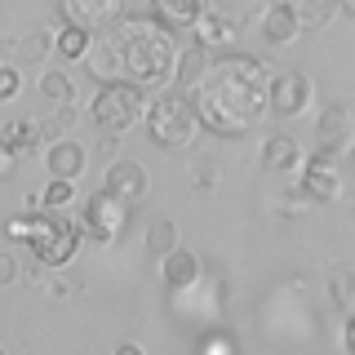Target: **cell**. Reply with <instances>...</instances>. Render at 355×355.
Listing matches in <instances>:
<instances>
[{
    "label": "cell",
    "mask_w": 355,
    "mask_h": 355,
    "mask_svg": "<svg viewBox=\"0 0 355 355\" xmlns=\"http://www.w3.org/2000/svg\"><path fill=\"white\" fill-rule=\"evenodd\" d=\"M18 89H22L18 71H14V67H0V103H9V98H18Z\"/></svg>",
    "instance_id": "f1b7e54d"
},
{
    "label": "cell",
    "mask_w": 355,
    "mask_h": 355,
    "mask_svg": "<svg viewBox=\"0 0 355 355\" xmlns=\"http://www.w3.org/2000/svg\"><path fill=\"white\" fill-rule=\"evenodd\" d=\"M160 280L173 288V293H187V288H196L200 284V258L191 249H169V253H160Z\"/></svg>",
    "instance_id": "7c38bea8"
},
{
    "label": "cell",
    "mask_w": 355,
    "mask_h": 355,
    "mask_svg": "<svg viewBox=\"0 0 355 355\" xmlns=\"http://www.w3.org/2000/svg\"><path fill=\"white\" fill-rule=\"evenodd\" d=\"M311 103H315V85L302 71H275L271 85H266V107L280 120H297Z\"/></svg>",
    "instance_id": "52a82bcc"
},
{
    "label": "cell",
    "mask_w": 355,
    "mask_h": 355,
    "mask_svg": "<svg viewBox=\"0 0 355 355\" xmlns=\"http://www.w3.org/2000/svg\"><path fill=\"white\" fill-rule=\"evenodd\" d=\"M151 14L169 31H191L209 14V0H151Z\"/></svg>",
    "instance_id": "2e32d148"
},
{
    "label": "cell",
    "mask_w": 355,
    "mask_h": 355,
    "mask_svg": "<svg viewBox=\"0 0 355 355\" xmlns=\"http://www.w3.org/2000/svg\"><path fill=\"white\" fill-rule=\"evenodd\" d=\"M218 160H209V155H200V160L191 164V178H196V187H200V191H209V187H214L218 182Z\"/></svg>",
    "instance_id": "83f0119b"
},
{
    "label": "cell",
    "mask_w": 355,
    "mask_h": 355,
    "mask_svg": "<svg viewBox=\"0 0 355 355\" xmlns=\"http://www.w3.org/2000/svg\"><path fill=\"white\" fill-rule=\"evenodd\" d=\"M338 5H342V9H347V14H355V0H338Z\"/></svg>",
    "instance_id": "e575fe53"
},
{
    "label": "cell",
    "mask_w": 355,
    "mask_h": 355,
    "mask_svg": "<svg viewBox=\"0 0 355 355\" xmlns=\"http://www.w3.org/2000/svg\"><path fill=\"white\" fill-rule=\"evenodd\" d=\"M40 98H49L53 107H71V98H76L71 76H67V71H44L40 76Z\"/></svg>",
    "instance_id": "7402d4cb"
},
{
    "label": "cell",
    "mask_w": 355,
    "mask_h": 355,
    "mask_svg": "<svg viewBox=\"0 0 355 355\" xmlns=\"http://www.w3.org/2000/svg\"><path fill=\"white\" fill-rule=\"evenodd\" d=\"M147 103H151L147 89L133 85L129 76H116V80H103L89 116H94V125L103 129L107 138H120V133H129L138 120H147Z\"/></svg>",
    "instance_id": "5b68a950"
},
{
    "label": "cell",
    "mask_w": 355,
    "mask_h": 355,
    "mask_svg": "<svg viewBox=\"0 0 355 355\" xmlns=\"http://www.w3.org/2000/svg\"><path fill=\"white\" fill-rule=\"evenodd\" d=\"M288 5H293V14L306 31V27H324L333 18V9H338V0H288Z\"/></svg>",
    "instance_id": "603a6c76"
},
{
    "label": "cell",
    "mask_w": 355,
    "mask_h": 355,
    "mask_svg": "<svg viewBox=\"0 0 355 355\" xmlns=\"http://www.w3.org/2000/svg\"><path fill=\"white\" fill-rule=\"evenodd\" d=\"M178 244H182V236H178V227L169 218L151 222V231H147V249L151 253H169V249H178Z\"/></svg>",
    "instance_id": "484cf974"
},
{
    "label": "cell",
    "mask_w": 355,
    "mask_h": 355,
    "mask_svg": "<svg viewBox=\"0 0 355 355\" xmlns=\"http://www.w3.org/2000/svg\"><path fill=\"white\" fill-rule=\"evenodd\" d=\"M347 315H351V320H347V329H342V347L355 355V311H347Z\"/></svg>",
    "instance_id": "1f68e13d"
},
{
    "label": "cell",
    "mask_w": 355,
    "mask_h": 355,
    "mask_svg": "<svg viewBox=\"0 0 355 355\" xmlns=\"http://www.w3.org/2000/svg\"><path fill=\"white\" fill-rule=\"evenodd\" d=\"M129 209L133 205H125L116 191H94L85 200V231L94 240H103V244H120L125 240V231H129Z\"/></svg>",
    "instance_id": "8992f818"
},
{
    "label": "cell",
    "mask_w": 355,
    "mask_h": 355,
    "mask_svg": "<svg viewBox=\"0 0 355 355\" xmlns=\"http://www.w3.org/2000/svg\"><path fill=\"white\" fill-rule=\"evenodd\" d=\"M85 67H89V76H94L98 85L103 80H116V76H125V62H120V44L116 36H98L94 31V40H89V53H85Z\"/></svg>",
    "instance_id": "4fadbf2b"
},
{
    "label": "cell",
    "mask_w": 355,
    "mask_h": 355,
    "mask_svg": "<svg viewBox=\"0 0 355 355\" xmlns=\"http://www.w3.org/2000/svg\"><path fill=\"white\" fill-rule=\"evenodd\" d=\"M147 133L155 147L164 151H182L196 142V129H200V116H196V103L191 94H182V89H164L160 98H151L147 103Z\"/></svg>",
    "instance_id": "277c9868"
},
{
    "label": "cell",
    "mask_w": 355,
    "mask_h": 355,
    "mask_svg": "<svg viewBox=\"0 0 355 355\" xmlns=\"http://www.w3.org/2000/svg\"><path fill=\"white\" fill-rule=\"evenodd\" d=\"M302 160H306L302 142L288 138V133H271V138L262 142V169H271V173H297Z\"/></svg>",
    "instance_id": "9a60e30c"
},
{
    "label": "cell",
    "mask_w": 355,
    "mask_h": 355,
    "mask_svg": "<svg viewBox=\"0 0 355 355\" xmlns=\"http://www.w3.org/2000/svg\"><path fill=\"white\" fill-rule=\"evenodd\" d=\"M5 236L14 244H27L31 258L40 266H67L80 253V240H85V227H76L71 218L53 214V209H44V214H27V218H14L5 227Z\"/></svg>",
    "instance_id": "3957f363"
},
{
    "label": "cell",
    "mask_w": 355,
    "mask_h": 355,
    "mask_svg": "<svg viewBox=\"0 0 355 355\" xmlns=\"http://www.w3.org/2000/svg\"><path fill=\"white\" fill-rule=\"evenodd\" d=\"M258 27H262V40L266 44H288V40H297L302 22H297V14H293V5H288V0H266Z\"/></svg>",
    "instance_id": "5bb4252c"
},
{
    "label": "cell",
    "mask_w": 355,
    "mask_h": 355,
    "mask_svg": "<svg viewBox=\"0 0 355 355\" xmlns=\"http://www.w3.org/2000/svg\"><path fill=\"white\" fill-rule=\"evenodd\" d=\"M191 31H196V40L205 44V49H214V44H231V40H236V31H240V27H236L231 18H222L218 9H209V14L200 18Z\"/></svg>",
    "instance_id": "ffe728a7"
},
{
    "label": "cell",
    "mask_w": 355,
    "mask_h": 355,
    "mask_svg": "<svg viewBox=\"0 0 355 355\" xmlns=\"http://www.w3.org/2000/svg\"><path fill=\"white\" fill-rule=\"evenodd\" d=\"M85 160L89 155H85V147L76 138H58L49 151H44V169H49V178H71L76 182V178L85 173Z\"/></svg>",
    "instance_id": "e0dca14e"
},
{
    "label": "cell",
    "mask_w": 355,
    "mask_h": 355,
    "mask_svg": "<svg viewBox=\"0 0 355 355\" xmlns=\"http://www.w3.org/2000/svg\"><path fill=\"white\" fill-rule=\"evenodd\" d=\"M302 196L306 200H320V205H329V200L342 196V164L333 151H315L302 160Z\"/></svg>",
    "instance_id": "ba28073f"
},
{
    "label": "cell",
    "mask_w": 355,
    "mask_h": 355,
    "mask_svg": "<svg viewBox=\"0 0 355 355\" xmlns=\"http://www.w3.org/2000/svg\"><path fill=\"white\" fill-rule=\"evenodd\" d=\"M14 160H18L14 151H9V147H0V182H5V178L14 173Z\"/></svg>",
    "instance_id": "4dcf8cb0"
},
{
    "label": "cell",
    "mask_w": 355,
    "mask_h": 355,
    "mask_svg": "<svg viewBox=\"0 0 355 355\" xmlns=\"http://www.w3.org/2000/svg\"><path fill=\"white\" fill-rule=\"evenodd\" d=\"M62 22H80L89 31H111L125 18V0H58Z\"/></svg>",
    "instance_id": "9c48e42d"
},
{
    "label": "cell",
    "mask_w": 355,
    "mask_h": 355,
    "mask_svg": "<svg viewBox=\"0 0 355 355\" xmlns=\"http://www.w3.org/2000/svg\"><path fill=\"white\" fill-rule=\"evenodd\" d=\"M329 297L342 311H355V266H338V271L329 275Z\"/></svg>",
    "instance_id": "cb8c5ba5"
},
{
    "label": "cell",
    "mask_w": 355,
    "mask_h": 355,
    "mask_svg": "<svg viewBox=\"0 0 355 355\" xmlns=\"http://www.w3.org/2000/svg\"><path fill=\"white\" fill-rule=\"evenodd\" d=\"M67 293H71V284H67L62 275H58V280H49V297H67Z\"/></svg>",
    "instance_id": "836d02e7"
},
{
    "label": "cell",
    "mask_w": 355,
    "mask_h": 355,
    "mask_svg": "<svg viewBox=\"0 0 355 355\" xmlns=\"http://www.w3.org/2000/svg\"><path fill=\"white\" fill-rule=\"evenodd\" d=\"M14 280H18V262L9 249H0V284H14Z\"/></svg>",
    "instance_id": "f546056e"
},
{
    "label": "cell",
    "mask_w": 355,
    "mask_h": 355,
    "mask_svg": "<svg viewBox=\"0 0 355 355\" xmlns=\"http://www.w3.org/2000/svg\"><path fill=\"white\" fill-rule=\"evenodd\" d=\"M71 196H76V182H71V178H49V187H44L40 200H31V205H40V209H62V205H71Z\"/></svg>",
    "instance_id": "d4e9b609"
},
{
    "label": "cell",
    "mask_w": 355,
    "mask_h": 355,
    "mask_svg": "<svg viewBox=\"0 0 355 355\" xmlns=\"http://www.w3.org/2000/svg\"><path fill=\"white\" fill-rule=\"evenodd\" d=\"M89 40H94V31L80 27V22H62V27L53 31V49H58V58H67V62H85Z\"/></svg>",
    "instance_id": "d6986e66"
},
{
    "label": "cell",
    "mask_w": 355,
    "mask_h": 355,
    "mask_svg": "<svg viewBox=\"0 0 355 355\" xmlns=\"http://www.w3.org/2000/svg\"><path fill=\"white\" fill-rule=\"evenodd\" d=\"M111 36L120 44V62L125 76L142 89H164L173 80V62H178V44L173 31L160 18H120L111 27Z\"/></svg>",
    "instance_id": "7a4b0ae2"
},
{
    "label": "cell",
    "mask_w": 355,
    "mask_h": 355,
    "mask_svg": "<svg viewBox=\"0 0 355 355\" xmlns=\"http://www.w3.org/2000/svg\"><path fill=\"white\" fill-rule=\"evenodd\" d=\"M315 142H320V151L347 155L355 147V116L342 103L324 107V111H320V120H315Z\"/></svg>",
    "instance_id": "30bf717a"
},
{
    "label": "cell",
    "mask_w": 355,
    "mask_h": 355,
    "mask_svg": "<svg viewBox=\"0 0 355 355\" xmlns=\"http://www.w3.org/2000/svg\"><path fill=\"white\" fill-rule=\"evenodd\" d=\"M266 67L249 53H227V58H209L200 85L191 89V103L200 116V129L218 133V138H244L258 120L266 116Z\"/></svg>",
    "instance_id": "6da1fadb"
},
{
    "label": "cell",
    "mask_w": 355,
    "mask_h": 355,
    "mask_svg": "<svg viewBox=\"0 0 355 355\" xmlns=\"http://www.w3.org/2000/svg\"><path fill=\"white\" fill-rule=\"evenodd\" d=\"M40 142V125L36 120H9L5 129H0V147H9L14 155H31Z\"/></svg>",
    "instance_id": "44dd1931"
},
{
    "label": "cell",
    "mask_w": 355,
    "mask_h": 355,
    "mask_svg": "<svg viewBox=\"0 0 355 355\" xmlns=\"http://www.w3.org/2000/svg\"><path fill=\"white\" fill-rule=\"evenodd\" d=\"M196 351L200 355H231L236 351V338H231V333H200Z\"/></svg>",
    "instance_id": "4316f807"
},
{
    "label": "cell",
    "mask_w": 355,
    "mask_h": 355,
    "mask_svg": "<svg viewBox=\"0 0 355 355\" xmlns=\"http://www.w3.org/2000/svg\"><path fill=\"white\" fill-rule=\"evenodd\" d=\"M44 31H36V40H22V53H27V58H40V53H44Z\"/></svg>",
    "instance_id": "d6a6232c"
},
{
    "label": "cell",
    "mask_w": 355,
    "mask_h": 355,
    "mask_svg": "<svg viewBox=\"0 0 355 355\" xmlns=\"http://www.w3.org/2000/svg\"><path fill=\"white\" fill-rule=\"evenodd\" d=\"M205 67H209V49L205 44H187L182 53H178V62H173V89H182V94H191V89L200 85V76H205Z\"/></svg>",
    "instance_id": "ac0fdd59"
},
{
    "label": "cell",
    "mask_w": 355,
    "mask_h": 355,
    "mask_svg": "<svg viewBox=\"0 0 355 355\" xmlns=\"http://www.w3.org/2000/svg\"><path fill=\"white\" fill-rule=\"evenodd\" d=\"M103 178H107V191H116L125 205H138V200H147V191H151V178L138 160H111Z\"/></svg>",
    "instance_id": "8fae6325"
}]
</instances>
